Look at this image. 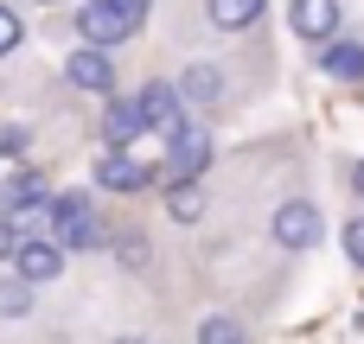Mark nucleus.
Returning a JSON list of instances; mask_svg holds the SVG:
<instances>
[{
  "instance_id": "20",
  "label": "nucleus",
  "mask_w": 364,
  "mask_h": 344,
  "mask_svg": "<svg viewBox=\"0 0 364 344\" xmlns=\"http://www.w3.org/2000/svg\"><path fill=\"white\" fill-rule=\"evenodd\" d=\"M13 45H19V13H13V6H0V57H6Z\"/></svg>"
},
{
  "instance_id": "18",
  "label": "nucleus",
  "mask_w": 364,
  "mask_h": 344,
  "mask_svg": "<svg viewBox=\"0 0 364 344\" xmlns=\"http://www.w3.org/2000/svg\"><path fill=\"white\" fill-rule=\"evenodd\" d=\"M346 262H352V268H364V217H352V223H346Z\"/></svg>"
},
{
  "instance_id": "4",
  "label": "nucleus",
  "mask_w": 364,
  "mask_h": 344,
  "mask_svg": "<svg viewBox=\"0 0 364 344\" xmlns=\"http://www.w3.org/2000/svg\"><path fill=\"white\" fill-rule=\"evenodd\" d=\"M288 26L307 45H333L339 38V0H294L288 6Z\"/></svg>"
},
{
  "instance_id": "15",
  "label": "nucleus",
  "mask_w": 364,
  "mask_h": 344,
  "mask_svg": "<svg viewBox=\"0 0 364 344\" xmlns=\"http://www.w3.org/2000/svg\"><path fill=\"white\" fill-rule=\"evenodd\" d=\"M198 344H250V332H243V319L211 313V319H198Z\"/></svg>"
},
{
  "instance_id": "14",
  "label": "nucleus",
  "mask_w": 364,
  "mask_h": 344,
  "mask_svg": "<svg viewBox=\"0 0 364 344\" xmlns=\"http://www.w3.org/2000/svg\"><path fill=\"white\" fill-rule=\"evenodd\" d=\"M166 217H179V223H198V217H205V192H198V179L166 185Z\"/></svg>"
},
{
  "instance_id": "8",
  "label": "nucleus",
  "mask_w": 364,
  "mask_h": 344,
  "mask_svg": "<svg viewBox=\"0 0 364 344\" xmlns=\"http://www.w3.org/2000/svg\"><path fill=\"white\" fill-rule=\"evenodd\" d=\"M141 128H147L141 96H109V109H102V140H109V147H134Z\"/></svg>"
},
{
  "instance_id": "6",
  "label": "nucleus",
  "mask_w": 364,
  "mask_h": 344,
  "mask_svg": "<svg viewBox=\"0 0 364 344\" xmlns=\"http://www.w3.org/2000/svg\"><path fill=\"white\" fill-rule=\"evenodd\" d=\"M96 185H109V192H147L154 185V166H141L128 147H109L96 160Z\"/></svg>"
},
{
  "instance_id": "22",
  "label": "nucleus",
  "mask_w": 364,
  "mask_h": 344,
  "mask_svg": "<svg viewBox=\"0 0 364 344\" xmlns=\"http://www.w3.org/2000/svg\"><path fill=\"white\" fill-rule=\"evenodd\" d=\"M358 198H364V160H358Z\"/></svg>"
},
{
  "instance_id": "10",
  "label": "nucleus",
  "mask_w": 364,
  "mask_h": 344,
  "mask_svg": "<svg viewBox=\"0 0 364 344\" xmlns=\"http://www.w3.org/2000/svg\"><path fill=\"white\" fill-rule=\"evenodd\" d=\"M32 204H51V185H45L38 172L0 179V217H19V211H32Z\"/></svg>"
},
{
  "instance_id": "16",
  "label": "nucleus",
  "mask_w": 364,
  "mask_h": 344,
  "mask_svg": "<svg viewBox=\"0 0 364 344\" xmlns=\"http://www.w3.org/2000/svg\"><path fill=\"white\" fill-rule=\"evenodd\" d=\"M32 313V281L26 274H6L0 281V319H26Z\"/></svg>"
},
{
  "instance_id": "19",
  "label": "nucleus",
  "mask_w": 364,
  "mask_h": 344,
  "mask_svg": "<svg viewBox=\"0 0 364 344\" xmlns=\"http://www.w3.org/2000/svg\"><path fill=\"white\" fill-rule=\"evenodd\" d=\"M19 249H26V230H19L13 217H0V262H6V255H19Z\"/></svg>"
},
{
  "instance_id": "12",
  "label": "nucleus",
  "mask_w": 364,
  "mask_h": 344,
  "mask_svg": "<svg viewBox=\"0 0 364 344\" xmlns=\"http://www.w3.org/2000/svg\"><path fill=\"white\" fill-rule=\"evenodd\" d=\"M13 262H19V274H26L32 287H38V281H58V274H64V243H58V236H51V243H26Z\"/></svg>"
},
{
  "instance_id": "23",
  "label": "nucleus",
  "mask_w": 364,
  "mask_h": 344,
  "mask_svg": "<svg viewBox=\"0 0 364 344\" xmlns=\"http://www.w3.org/2000/svg\"><path fill=\"white\" fill-rule=\"evenodd\" d=\"M122 344H147V338H122Z\"/></svg>"
},
{
  "instance_id": "9",
  "label": "nucleus",
  "mask_w": 364,
  "mask_h": 344,
  "mask_svg": "<svg viewBox=\"0 0 364 344\" xmlns=\"http://www.w3.org/2000/svg\"><path fill=\"white\" fill-rule=\"evenodd\" d=\"M179 96H186V109H192V115H198V109H211V102L224 96L218 64H205V57H198V64H186V70H179Z\"/></svg>"
},
{
  "instance_id": "3",
  "label": "nucleus",
  "mask_w": 364,
  "mask_h": 344,
  "mask_svg": "<svg viewBox=\"0 0 364 344\" xmlns=\"http://www.w3.org/2000/svg\"><path fill=\"white\" fill-rule=\"evenodd\" d=\"M64 77H70L77 89L109 96V89H115V57H109V45H77V51L64 57Z\"/></svg>"
},
{
  "instance_id": "11",
  "label": "nucleus",
  "mask_w": 364,
  "mask_h": 344,
  "mask_svg": "<svg viewBox=\"0 0 364 344\" xmlns=\"http://www.w3.org/2000/svg\"><path fill=\"white\" fill-rule=\"evenodd\" d=\"M320 70H326L333 83H364V45H358V38H333V45H320Z\"/></svg>"
},
{
  "instance_id": "17",
  "label": "nucleus",
  "mask_w": 364,
  "mask_h": 344,
  "mask_svg": "<svg viewBox=\"0 0 364 344\" xmlns=\"http://www.w3.org/2000/svg\"><path fill=\"white\" fill-rule=\"evenodd\" d=\"M115 255H122V268H134V274L147 268V243H141V236H115Z\"/></svg>"
},
{
  "instance_id": "1",
  "label": "nucleus",
  "mask_w": 364,
  "mask_h": 344,
  "mask_svg": "<svg viewBox=\"0 0 364 344\" xmlns=\"http://www.w3.org/2000/svg\"><path fill=\"white\" fill-rule=\"evenodd\" d=\"M51 236H58L64 249H102V243H109V230H102L96 204H90L83 192H64V198H51Z\"/></svg>"
},
{
  "instance_id": "7",
  "label": "nucleus",
  "mask_w": 364,
  "mask_h": 344,
  "mask_svg": "<svg viewBox=\"0 0 364 344\" xmlns=\"http://www.w3.org/2000/svg\"><path fill=\"white\" fill-rule=\"evenodd\" d=\"M275 243H282V249H314V243H320V211H314L307 198H288V204L275 211Z\"/></svg>"
},
{
  "instance_id": "2",
  "label": "nucleus",
  "mask_w": 364,
  "mask_h": 344,
  "mask_svg": "<svg viewBox=\"0 0 364 344\" xmlns=\"http://www.w3.org/2000/svg\"><path fill=\"white\" fill-rule=\"evenodd\" d=\"M205 166H211V128H205V121H186V128L166 140V172H160V179L179 185V179H198Z\"/></svg>"
},
{
  "instance_id": "13",
  "label": "nucleus",
  "mask_w": 364,
  "mask_h": 344,
  "mask_svg": "<svg viewBox=\"0 0 364 344\" xmlns=\"http://www.w3.org/2000/svg\"><path fill=\"white\" fill-rule=\"evenodd\" d=\"M262 6H269V0H211L205 13H211V26H218V32H243V26H256V19H262Z\"/></svg>"
},
{
  "instance_id": "21",
  "label": "nucleus",
  "mask_w": 364,
  "mask_h": 344,
  "mask_svg": "<svg viewBox=\"0 0 364 344\" xmlns=\"http://www.w3.org/2000/svg\"><path fill=\"white\" fill-rule=\"evenodd\" d=\"M19 140H26V134H19V128H0V160H6V153H13V147H19Z\"/></svg>"
},
{
  "instance_id": "5",
  "label": "nucleus",
  "mask_w": 364,
  "mask_h": 344,
  "mask_svg": "<svg viewBox=\"0 0 364 344\" xmlns=\"http://www.w3.org/2000/svg\"><path fill=\"white\" fill-rule=\"evenodd\" d=\"M141 109H147V128H160L166 140H173V134L186 128V115H192L186 96H179V83H147V89H141Z\"/></svg>"
}]
</instances>
